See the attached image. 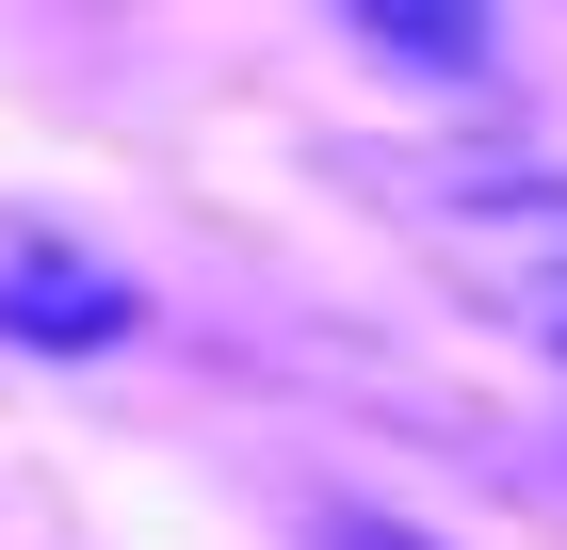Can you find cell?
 I'll list each match as a JSON object with an SVG mask.
<instances>
[{
    "mask_svg": "<svg viewBox=\"0 0 567 550\" xmlns=\"http://www.w3.org/2000/svg\"><path fill=\"white\" fill-rule=\"evenodd\" d=\"M373 195L405 211V243H422L486 324H519L567 373V163H519V146H390Z\"/></svg>",
    "mask_w": 567,
    "mask_h": 550,
    "instance_id": "obj_1",
    "label": "cell"
},
{
    "mask_svg": "<svg viewBox=\"0 0 567 550\" xmlns=\"http://www.w3.org/2000/svg\"><path fill=\"white\" fill-rule=\"evenodd\" d=\"M131 324H146V292L82 243V227L0 211V340H17V356H114Z\"/></svg>",
    "mask_w": 567,
    "mask_h": 550,
    "instance_id": "obj_2",
    "label": "cell"
},
{
    "mask_svg": "<svg viewBox=\"0 0 567 550\" xmlns=\"http://www.w3.org/2000/svg\"><path fill=\"white\" fill-rule=\"evenodd\" d=\"M341 17L422 82H486V49H503V0H341Z\"/></svg>",
    "mask_w": 567,
    "mask_h": 550,
    "instance_id": "obj_3",
    "label": "cell"
}]
</instances>
